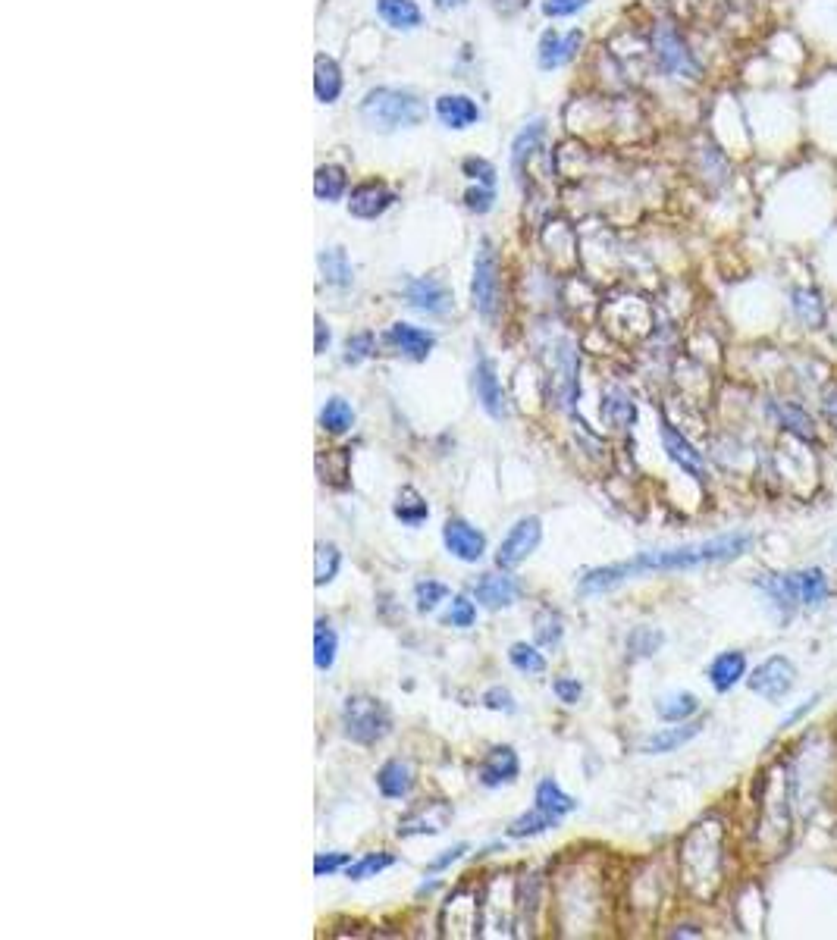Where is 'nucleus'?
<instances>
[{
	"label": "nucleus",
	"instance_id": "15",
	"mask_svg": "<svg viewBox=\"0 0 837 940\" xmlns=\"http://www.w3.org/2000/svg\"><path fill=\"white\" fill-rule=\"evenodd\" d=\"M518 771H521V762H518V752L511 746H493L486 752V759L480 762V784L483 787H502V784H511L518 781Z\"/></svg>",
	"mask_w": 837,
	"mask_h": 940
},
{
	"label": "nucleus",
	"instance_id": "1",
	"mask_svg": "<svg viewBox=\"0 0 837 940\" xmlns=\"http://www.w3.org/2000/svg\"><path fill=\"white\" fill-rule=\"evenodd\" d=\"M753 549V536L750 533H731V536H718L709 539V543H696V546H681V549H662V552H640L631 561H615L606 564V568H593L580 577L577 590L584 596H599L609 593L615 586L627 583L631 577L640 574H668V571H693V568H706V564H722V561H734L740 555H747Z\"/></svg>",
	"mask_w": 837,
	"mask_h": 940
},
{
	"label": "nucleus",
	"instance_id": "12",
	"mask_svg": "<svg viewBox=\"0 0 837 940\" xmlns=\"http://www.w3.org/2000/svg\"><path fill=\"white\" fill-rule=\"evenodd\" d=\"M443 543L449 549V555H455L458 561H480L483 552H486V536L471 527L468 521H461V517H452L443 527Z\"/></svg>",
	"mask_w": 837,
	"mask_h": 940
},
{
	"label": "nucleus",
	"instance_id": "51",
	"mask_svg": "<svg viewBox=\"0 0 837 940\" xmlns=\"http://www.w3.org/2000/svg\"><path fill=\"white\" fill-rule=\"evenodd\" d=\"M483 705L486 709H493V712H515L518 705H515V696H511L508 690H502V687H490L483 693Z\"/></svg>",
	"mask_w": 837,
	"mask_h": 940
},
{
	"label": "nucleus",
	"instance_id": "26",
	"mask_svg": "<svg viewBox=\"0 0 837 940\" xmlns=\"http://www.w3.org/2000/svg\"><path fill=\"white\" fill-rule=\"evenodd\" d=\"M392 514L399 517L402 524H408V527H421L427 517H430V505H427V499H424L414 486H402L399 492H395Z\"/></svg>",
	"mask_w": 837,
	"mask_h": 940
},
{
	"label": "nucleus",
	"instance_id": "6",
	"mask_svg": "<svg viewBox=\"0 0 837 940\" xmlns=\"http://www.w3.org/2000/svg\"><path fill=\"white\" fill-rule=\"evenodd\" d=\"M543 539V521L537 514H527L521 521L508 530V536L499 543V552H496V564L502 571H511L518 568L521 561H527V555L537 552Z\"/></svg>",
	"mask_w": 837,
	"mask_h": 940
},
{
	"label": "nucleus",
	"instance_id": "8",
	"mask_svg": "<svg viewBox=\"0 0 837 940\" xmlns=\"http://www.w3.org/2000/svg\"><path fill=\"white\" fill-rule=\"evenodd\" d=\"M449 821H452V806L443 803V799H433V803H421V806H414L408 815H402L395 834H399V837L443 834L449 828Z\"/></svg>",
	"mask_w": 837,
	"mask_h": 940
},
{
	"label": "nucleus",
	"instance_id": "54",
	"mask_svg": "<svg viewBox=\"0 0 837 940\" xmlns=\"http://www.w3.org/2000/svg\"><path fill=\"white\" fill-rule=\"evenodd\" d=\"M490 4H493V10L502 13V16H515V13H521V10L530 7V0H490Z\"/></svg>",
	"mask_w": 837,
	"mask_h": 940
},
{
	"label": "nucleus",
	"instance_id": "4",
	"mask_svg": "<svg viewBox=\"0 0 837 940\" xmlns=\"http://www.w3.org/2000/svg\"><path fill=\"white\" fill-rule=\"evenodd\" d=\"M342 731L352 743L374 746L392 731V712L389 705L377 696H348L342 705Z\"/></svg>",
	"mask_w": 837,
	"mask_h": 940
},
{
	"label": "nucleus",
	"instance_id": "37",
	"mask_svg": "<svg viewBox=\"0 0 837 940\" xmlns=\"http://www.w3.org/2000/svg\"><path fill=\"white\" fill-rule=\"evenodd\" d=\"M772 411L787 433L800 436L803 442H816V423H812L809 414H803L797 405H772Z\"/></svg>",
	"mask_w": 837,
	"mask_h": 940
},
{
	"label": "nucleus",
	"instance_id": "17",
	"mask_svg": "<svg viewBox=\"0 0 837 940\" xmlns=\"http://www.w3.org/2000/svg\"><path fill=\"white\" fill-rule=\"evenodd\" d=\"M518 596H521L518 580H511V577H505V574H483V577L477 580V586H474V599H477L483 608H490V611H499V608L515 605Z\"/></svg>",
	"mask_w": 837,
	"mask_h": 940
},
{
	"label": "nucleus",
	"instance_id": "21",
	"mask_svg": "<svg viewBox=\"0 0 837 940\" xmlns=\"http://www.w3.org/2000/svg\"><path fill=\"white\" fill-rule=\"evenodd\" d=\"M756 586L772 599V605L778 608V615L790 618L794 615V608H800V599H797V590H794V580L790 574H765L756 580Z\"/></svg>",
	"mask_w": 837,
	"mask_h": 940
},
{
	"label": "nucleus",
	"instance_id": "27",
	"mask_svg": "<svg viewBox=\"0 0 837 940\" xmlns=\"http://www.w3.org/2000/svg\"><path fill=\"white\" fill-rule=\"evenodd\" d=\"M377 13L386 26L411 32L421 26V7L414 0H377Z\"/></svg>",
	"mask_w": 837,
	"mask_h": 940
},
{
	"label": "nucleus",
	"instance_id": "43",
	"mask_svg": "<svg viewBox=\"0 0 837 940\" xmlns=\"http://www.w3.org/2000/svg\"><path fill=\"white\" fill-rule=\"evenodd\" d=\"M602 414H606V420L615 423V427H627V423L637 420L634 402H631L627 395H621V392H612V395L606 398V405H602Z\"/></svg>",
	"mask_w": 837,
	"mask_h": 940
},
{
	"label": "nucleus",
	"instance_id": "16",
	"mask_svg": "<svg viewBox=\"0 0 837 940\" xmlns=\"http://www.w3.org/2000/svg\"><path fill=\"white\" fill-rule=\"evenodd\" d=\"M662 445H665V452H668V458L678 464L684 474H690L693 480H703L706 477V464H703V455L693 449V445L684 439V433H678L671 427L668 420H662Z\"/></svg>",
	"mask_w": 837,
	"mask_h": 940
},
{
	"label": "nucleus",
	"instance_id": "52",
	"mask_svg": "<svg viewBox=\"0 0 837 940\" xmlns=\"http://www.w3.org/2000/svg\"><path fill=\"white\" fill-rule=\"evenodd\" d=\"M552 690H555V696L562 699L565 705H574V702L580 699V693H584V687H580L577 680H571V677H558L555 684H552Z\"/></svg>",
	"mask_w": 837,
	"mask_h": 940
},
{
	"label": "nucleus",
	"instance_id": "30",
	"mask_svg": "<svg viewBox=\"0 0 837 940\" xmlns=\"http://www.w3.org/2000/svg\"><path fill=\"white\" fill-rule=\"evenodd\" d=\"M543 120H533L518 138H515V145H511V170H515V179L521 182L524 179V167H527V160L533 157V151L540 148V138H543Z\"/></svg>",
	"mask_w": 837,
	"mask_h": 940
},
{
	"label": "nucleus",
	"instance_id": "18",
	"mask_svg": "<svg viewBox=\"0 0 837 940\" xmlns=\"http://www.w3.org/2000/svg\"><path fill=\"white\" fill-rule=\"evenodd\" d=\"M706 677H709V684H712L718 693L734 690L740 680L747 677V655L737 652V649L715 655L712 665H709V671H706Z\"/></svg>",
	"mask_w": 837,
	"mask_h": 940
},
{
	"label": "nucleus",
	"instance_id": "41",
	"mask_svg": "<svg viewBox=\"0 0 837 940\" xmlns=\"http://www.w3.org/2000/svg\"><path fill=\"white\" fill-rule=\"evenodd\" d=\"M508 662L515 665L521 674H543L546 671V658H543V652H537L533 646H527V643H515L508 649Z\"/></svg>",
	"mask_w": 837,
	"mask_h": 940
},
{
	"label": "nucleus",
	"instance_id": "2",
	"mask_svg": "<svg viewBox=\"0 0 837 940\" xmlns=\"http://www.w3.org/2000/svg\"><path fill=\"white\" fill-rule=\"evenodd\" d=\"M427 116L424 101L402 88H370L361 101V120L377 132L411 129Z\"/></svg>",
	"mask_w": 837,
	"mask_h": 940
},
{
	"label": "nucleus",
	"instance_id": "31",
	"mask_svg": "<svg viewBox=\"0 0 837 940\" xmlns=\"http://www.w3.org/2000/svg\"><path fill=\"white\" fill-rule=\"evenodd\" d=\"M352 427H355V411H352V405L345 402V398L336 395V398H330V402L320 408V430L323 433L342 436Z\"/></svg>",
	"mask_w": 837,
	"mask_h": 940
},
{
	"label": "nucleus",
	"instance_id": "19",
	"mask_svg": "<svg viewBox=\"0 0 837 940\" xmlns=\"http://www.w3.org/2000/svg\"><path fill=\"white\" fill-rule=\"evenodd\" d=\"M436 116H439V123L449 129H468L480 120V107L468 94H443V98L436 101Z\"/></svg>",
	"mask_w": 837,
	"mask_h": 940
},
{
	"label": "nucleus",
	"instance_id": "50",
	"mask_svg": "<svg viewBox=\"0 0 837 940\" xmlns=\"http://www.w3.org/2000/svg\"><path fill=\"white\" fill-rule=\"evenodd\" d=\"M493 188H486V185H477V188H468L464 192V207L468 210H474V214H486V210H493Z\"/></svg>",
	"mask_w": 837,
	"mask_h": 940
},
{
	"label": "nucleus",
	"instance_id": "38",
	"mask_svg": "<svg viewBox=\"0 0 837 940\" xmlns=\"http://www.w3.org/2000/svg\"><path fill=\"white\" fill-rule=\"evenodd\" d=\"M562 633H565V624H562V615L552 608H540L537 618H533V637L543 649H555L562 643Z\"/></svg>",
	"mask_w": 837,
	"mask_h": 940
},
{
	"label": "nucleus",
	"instance_id": "28",
	"mask_svg": "<svg viewBox=\"0 0 837 940\" xmlns=\"http://www.w3.org/2000/svg\"><path fill=\"white\" fill-rule=\"evenodd\" d=\"M317 474L327 486L345 489L348 474H352V455H348V449H330L327 455H317Z\"/></svg>",
	"mask_w": 837,
	"mask_h": 940
},
{
	"label": "nucleus",
	"instance_id": "13",
	"mask_svg": "<svg viewBox=\"0 0 837 940\" xmlns=\"http://www.w3.org/2000/svg\"><path fill=\"white\" fill-rule=\"evenodd\" d=\"M383 339L389 348H395L399 355H405L411 361H427L430 351L436 348V336L421 326H411V323H392Z\"/></svg>",
	"mask_w": 837,
	"mask_h": 940
},
{
	"label": "nucleus",
	"instance_id": "35",
	"mask_svg": "<svg viewBox=\"0 0 837 940\" xmlns=\"http://www.w3.org/2000/svg\"><path fill=\"white\" fill-rule=\"evenodd\" d=\"M656 712L668 724H681V721H687L700 712V699H696L693 693H671V696H662L656 702Z\"/></svg>",
	"mask_w": 837,
	"mask_h": 940
},
{
	"label": "nucleus",
	"instance_id": "56",
	"mask_svg": "<svg viewBox=\"0 0 837 940\" xmlns=\"http://www.w3.org/2000/svg\"><path fill=\"white\" fill-rule=\"evenodd\" d=\"M825 411H828L831 423L837 427V392H828V398H825Z\"/></svg>",
	"mask_w": 837,
	"mask_h": 940
},
{
	"label": "nucleus",
	"instance_id": "34",
	"mask_svg": "<svg viewBox=\"0 0 837 940\" xmlns=\"http://www.w3.org/2000/svg\"><path fill=\"white\" fill-rule=\"evenodd\" d=\"M345 188H348V176H345V170L339 167V163H323V167H317V173H314V195L320 201H339L345 195Z\"/></svg>",
	"mask_w": 837,
	"mask_h": 940
},
{
	"label": "nucleus",
	"instance_id": "32",
	"mask_svg": "<svg viewBox=\"0 0 837 940\" xmlns=\"http://www.w3.org/2000/svg\"><path fill=\"white\" fill-rule=\"evenodd\" d=\"M533 803H537L540 809H546V812H552V815H558V818H565V815H571L577 809V799L568 796L552 778H543L537 784V796H533Z\"/></svg>",
	"mask_w": 837,
	"mask_h": 940
},
{
	"label": "nucleus",
	"instance_id": "11",
	"mask_svg": "<svg viewBox=\"0 0 837 940\" xmlns=\"http://www.w3.org/2000/svg\"><path fill=\"white\" fill-rule=\"evenodd\" d=\"M405 298H408L411 308L424 311V314L443 317V314L452 311V292H449L439 279H433V276L411 279L408 286H405Z\"/></svg>",
	"mask_w": 837,
	"mask_h": 940
},
{
	"label": "nucleus",
	"instance_id": "44",
	"mask_svg": "<svg viewBox=\"0 0 837 940\" xmlns=\"http://www.w3.org/2000/svg\"><path fill=\"white\" fill-rule=\"evenodd\" d=\"M474 621H477V605L468 596H455L449 615L443 618V624L446 627H471Z\"/></svg>",
	"mask_w": 837,
	"mask_h": 940
},
{
	"label": "nucleus",
	"instance_id": "53",
	"mask_svg": "<svg viewBox=\"0 0 837 940\" xmlns=\"http://www.w3.org/2000/svg\"><path fill=\"white\" fill-rule=\"evenodd\" d=\"M468 850H471L468 843H455L452 850H446L443 856H436V859L430 862V875H436V872H446V868H449L452 862H458V859H461L464 853H468Z\"/></svg>",
	"mask_w": 837,
	"mask_h": 940
},
{
	"label": "nucleus",
	"instance_id": "29",
	"mask_svg": "<svg viewBox=\"0 0 837 940\" xmlns=\"http://www.w3.org/2000/svg\"><path fill=\"white\" fill-rule=\"evenodd\" d=\"M558 815H552V812H546V809H540V806H533L530 812H524L521 818H515L508 825V837L511 840H524V837H537V834H546L549 828H558Z\"/></svg>",
	"mask_w": 837,
	"mask_h": 940
},
{
	"label": "nucleus",
	"instance_id": "45",
	"mask_svg": "<svg viewBox=\"0 0 837 940\" xmlns=\"http://www.w3.org/2000/svg\"><path fill=\"white\" fill-rule=\"evenodd\" d=\"M370 355H374V333H355L345 339V364L355 367Z\"/></svg>",
	"mask_w": 837,
	"mask_h": 940
},
{
	"label": "nucleus",
	"instance_id": "36",
	"mask_svg": "<svg viewBox=\"0 0 837 940\" xmlns=\"http://www.w3.org/2000/svg\"><path fill=\"white\" fill-rule=\"evenodd\" d=\"M336 652H339L336 630L320 618L314 627V665H317V671H330L336 665Z\"/></svg>",
	"mask_w": 837,
	"mask_h": 940
},
{
	"label": "nucleus",
	"instance_id": "33",
	"mask_svg": "<svg viewBox=\"0 0 837 940\" xmlns=\"http://www.w3.org/2000/svg\"><path fill=\"white\" fill-rule=\"evenodd\" d=\"M317 264H320L323 279H327L330 286H336V289L352 286V264H348V257H345L342 248H323L320 257H317Z\"/></svg>",
	"mask_w": 837,
	"mask_h": 940
},
{
	"label": "nucleus",
	"instance_id": "49",
	"mask_svg": "<svg viewBox=\"0 0 837 940\" xmlns=\"http://www.w3.org/2000/svg\"><path fill=\"white\" fill-rule=\"evenodd\" d=\"M590 4V0H543V16L549 19H562V16H574Z\"/></svg>",
	"mask_w": 837,
	"mask_h": 940
},
{
	"label": "nucleus",
	"instance_id": "42",
	"mask_svg": "<svg viewBox=\"0 0 837 940\" xmlns=\"http://www.w3.org/2000/svg\"><path fill=\"white\" fill-rule=\"evenodd\" d=\"M443 599H449V586L446 583H439V580H421L414 586V602H417V611L421 615H430V611L443 602Z\"/></svg>",
	"mask_w": 837,
	"mask_h": 940
},
{
	"label": "nucleus",
	"instance_id": "7",
	"mask_svg": "<svg viewBox=\"0 0 837 940\" xmlns=\"http://www.w3.org/2000/svg\"><path fill=\"white\" fill-rule=\"evenodd\" d=\"M794 684H797V668L784 655L765 658V662L747 677V687L769 702H781L790 690H794Z\"/></svg>",
	"mask_w": 837,
	"mask_h": 940
},
{
	"label": "nucleus",
	"instance_id": "3",
	"mask_svg": "<svg viewBox=\"0 0 837 940\" xmlns=\"http://www.w3.org/2000/svg\"><path fill=\"white\" fill-rule=\"evenodd\" d=\"M649 44H653V60L659 66V73L668 79H684L693 82L703 76V60L693 51V44L687 41V35L674 26L671 19H659L653 26V35H649Z\"/></svg>",
	"mask_w": 837,
	"mask_h": 940
},
{
	"label": "nucleus",
	"instance_id": "23",
	"mask_svg": "<svg viewBox=\"0 0 837 940\" xmlns=\"http://www.w3.org/2000/svg\"><path fill=\"white\" fill-rule=\"evenodd\" d=\"M314 94L320 104H333L342 94V69L327 54L314 57Z\"/></svg>",
	"mask_w": 837,
	"mask_h": 940
},
{
	"label": "nucleus",
	"instance_id": "48",
	"mask_svg": "<svg viewBox=\"0 0 837 940\" xmlns=\"http://www.w3.org/2000/svg\"><path fill=\"white\" fill-rule=\"evenodd\" d=\"M348 862H352V853H320L314 859V875L317 878H330V875L339 872V868H345Z\"/></svg>",
	"mask_w": 837,
	"mask_h": 940
},
{
	"label": "nucleus",
	"instance_id": "25",
	"mask_svg": "<svg viewBox=\"0 0 837 940\" xmlns=\"http://www.w3.org/2000/svg\"><path fill=\"white\" fill-rule=\"evenodd\" d=\"M377 787L386 799H405L414 787V771L405 762L392 759L377 771Z\"/></svg>",
	"mask_w": 837,
	"mask_h": 940
},
{
	"label": "nucleus",
	"instance_id": "22",
	"mask_svg": "<svg viewBox=\"0 0 837 940\" xmlns=\"http://www.w3.org/2000/svg\"><path fill=\"white\" fill-rule=\"evenodd\" d=\"M790 311H794V317H797L800 323H806V326H812V329L825 326V320H828L825 301H822L819 289H809V286L790 289Z\"/></svg>",
	"mask_w": 837,
	"mask_h": 940
},
{
	"label": "nucleus",
	"instance_id": "46",
	"mask_svg": "<svg viewBox=\"0 0 837 940\" xmlns=\"http://www.w3.org/2000/svg\"><path fill=\"white\" fill-rule=\"evenodd\" d=\"M627 646H631V652H634V655L646 658V655H653V652L662 646V633H659V630H649V627H640V630H634V633H631V640H627Z\"/></svg>",
	"mask_w": 837,
	"mask_h": 940
},
{
	"label": "nucleus",
	"instance_id": "40",
	"mask_svg": "<svg viewBox=\"0 0 837 940\" xmlns=\"http://www.w3.org/2000/svg\"><path fill=\"white\" fill-rule=\"evenodd\" d=\"M389 865H395V856H392V853H367V856H361L358 862H348V865H345V878H348V881H364V878H374V875L386 872Z\"/></svg>",
	"mask_w": 837,
	"mask_h": 940
},
{
	"label": "nucleus",
	"instance_id": "9",
	"mask_svg": "<svg viewBox=\"0 0 837 940\" xmlns=\"http://www.w3.org/2000/svg\"><path fill=\"white\" fill-rule=\"evenodd\" d=\"M392 204H395L392 188L386 182L367 179V182L355 185L352 195H348V214L358 217V220H377V217L386 214Z\"/></svg>",
	"mask_w": 837,
	"mask_h": 940
},
{
	"label": "nucleus",
	"instance_id": "55",
	"mask_svg": "<svg viewBox=\"0 0 837 940\" xmlns=\"http://www.w3.org/2000/svg\"><path fill=\"white\" fill-rule=\"evenodd\" d=\"M327 345H330V329L323 326V320L317 317V342H314V351H317V355H323V348H327Z\"/></svg>",
	"mask_w": 837,
	"mask_h": 940
},
{
	"label": "nucleus",
	"instance_id": "14",
	"mask_svg": "<svg viewBox=\"0 0 837 940\" xmlns=\"http://www.w3.org/2000/svg\"><path fill=\"white\" fill-rule=\"evenodd\" d=\"M580 41H584V32H577V29H571V32H565V35L555 32V29L543 32L540 47H537V63H540V69H558V66L571 63V60L577 57Z\"/></svg>",
	"mask_w": 837,
	"mask_h": 940
},
{
	"label": "nucleus",
	"instance_id": "20",
	"mask_svg": "<svg viewBox=\"0 0 837 940\" xmlns=\"http://www.w3.org/2000/svg\"><path fill=\"white\" fill-rule=\"evenodd\" d=\"M700 734H703V721H681L678 727H665V731L646 737L640 749L646 752V756H665V752L681 749L684 743H690Z\"/></svg>",
	"mask_w": 837,
	"mask_h": 940
},
{
	"label": "nucleus",
	"instance_id": "39",
	"mask_svg": "<svg viewBox=\"0 0 837 940\" xmlns=\"http://www.w3.org/2000/svg\"><path fill=\"white\" fill-rule=\"evenodd\" d=\"M339 568H342V552H339V546L320 543V546H317V555H314V583H317V586H327L330 580H336Z\"/></svg>",
	"mask_w": 837,
	"mask_h": 940
},
{
	"label": "nucleus",
	"instance_id": "57",
	"mask_svg": "<svg viewBox=\"0 0 837 940\" xmlns=\"http://www.w3.org/2000/svg\"><path fill=\"white\" fill-rule=\"evenodd\" d=\"M436 4V10H458V7H464L468 0H433Z\"/></svg>",
	"mask_w": 837,
	"mask_h": 940
},
{
	"label": "nucleus",
	"instance_id": "24",
	"mask_svg": "<svg viewBox=\"0 0 837 940\" xmlns=\"http://www.w3.org/2000/svg\"><path fill=\"white\" fill-rule=\"evenodd\" d=\"M794 580V590H797V599L800 605L806 608H816L828 599V577L822 568H803V571H794L790 574Z\"/></svg>",
	"mask_w": 837,
	"mask_h": 940
},
{
	"label": "nucleus",
	"instance_id": "10",
	"mask_svg": "<svg viewBox=\"0 0 837 940\" xmlns=\"http://www.w3.org/2000/svg\"><path fill=\"white\" fill-rule=\"evenodd\" d=\"M474 392H477V402L480 408L490 414L493 420H505L508 417V402H505V392H502V383L496 376V367L486 355H477V367H474Z\"/></svg>",
	"mask_w": 837,
	"mask_h": 940
},
{
	"label": "nucleus",
	"instance_id": "5",
	"mask_svg": "<svg viewBox=\"0 0 837 940\" xmlns=\"http://www.w3.org/2000/svg\"><path fill=\"white\" fill-rule=\"evenodd\" d=\"M471 301H474V311L486 320H493L499 311V257L490 239H480V248L474 257Z\"/></svg>",
	"mask_w": 837,
	"mask_h": 940
},
{
	"label": "nucleus",
	"instance_id": "47",
	"mask_svg": "<svg viewBox=\"0 0 837 940\" xmlns=\"http://www.w3.org/2000/svg\"><path fill=\"white\" fill-rule=\"evenodd\" d=\"M461 170H464V176L477 179V185L493 188V182H496V167L490 160H483V157H468L461 163Z\"/></svg>",
	"mask_w": 837,
	"mask_h": 940
}]
</instances>
